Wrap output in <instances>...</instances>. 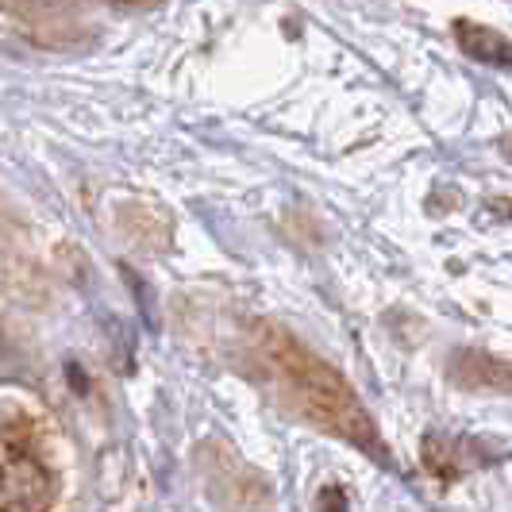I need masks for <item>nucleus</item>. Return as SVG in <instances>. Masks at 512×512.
Returning <instances> with one entry per match:
<instances>
[{"label": "nucleus", "instance_id": "nucleus-3", "mask_svg": "<svg viewBox=\"0 0 512 512\" xmlns=\"http://www.w3.org/2000/svg\"><path fill=\"white\" fill-rule=\"evenodd\" d=\"M455 31H459V39H462V51L474 54L478 62H486V66H501V70L509 66V43H505V35H501V31L466 24V20H459Z\"/></svg>", "mask_w": 512, "mask_h": 512}, {"label": "nucleus", "instance_id": "nucleus-2", "mask_svg": "<svg viewBox=\"0 0 512 512\" xmlns=\"http://www.w3.org/2000/svg\"><path fill=\"white\" fill-rule=\"evenodd\" d=\"M54 474L43 459L0 455V512H51Z\"/></svg>", "mask_w": 512, "mask_h": 512}, {"label": "nucleus", "instance_id": "nucleus-1", "mask_svg": "<svg viewBox=\"0 0 512 512\" xmlns=\"http://www.w3.org/2000/svg\"><path fill=\"white\" fill-rule=\"evenodd\" d=\"M0 16L39 47H66L85 31L74 0H0Z\"/></svg>", "mask_w": 512, "mask_h": 512}, {"label": "nucleus", "instance_id": "nucleus-4", "mask_svg": "<svg viewBox=\"0 0 512 512\" xmlns=\"http://www.w3.org/2000/svg\"><path fill=\"white\" fill-rule=\"evenodd\" d=\"M112 4H124V8H143V4H154V0H112Z\"/></svg>", "mask_w": 512, "mask_h": 512}]
</instances>
